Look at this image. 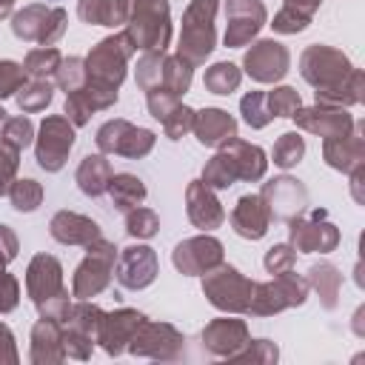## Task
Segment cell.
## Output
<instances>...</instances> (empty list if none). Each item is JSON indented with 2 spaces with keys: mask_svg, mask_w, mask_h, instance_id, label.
Wrapping results in <instances>:
<instances>
[{
  "mask_svg": "<svg viewBox=\"0 0 365 365\" xmlns=\"http://www.w3.org/2000/svg\"><path fill=\"white\" fill-rule=\"evenodd\" d=\"M268 171V157L259 145L245 143V140H231L228 145L217 148V154L205 163L202 168V182L214 191L231 188L237 180L242 182H257Z\"/></svg>",
  "mask_w": 365,
  "mask_h": 365,
  "instance_id": "1",
  "label": "cell"
},
{
  "mask_svg": "<svg viewBox=\"0 0 365 365\" xmlns=\"http://www.w3.org/2000/svg\"><path fill=\"white\" fill-rule=\"evenodd\" d=\"M26 294L31 297L34 308L40 317L63 322L71 302H68V288L63 282V265L51 254H34L29 268H26Z\"/></svg>",
  "mask_w": 365,
  "mask_h": 365,
  "instance_id": "2",
  "label": "cell"
},
{
  "mask_svg": "<svg viewBox=\"0 0 365 365\" xmlns=\"http://www.w3.org/2000/svg\"><path fill=\"white\" fill-rule=\"evenodd\" d=\"M125 37L134 51L160 54L171 43V9L168 0H128Z\"/></svg>",
  "mask_w": 365,
  "mask_h": 365,
  "instance_id": "3",
  "label": "cell"
},
{
  "mask_svg": "<svg viewBox=\"0 0 365 365\" xmlns=\"http://www.w3.org/2000/svg\"><path fill=\"white\" fill-rule=\"evenodd\" d=\"M217 9H220V0H191L182 11L177 57H182L191 68L202 66L217 46V26H214Z\"/></svg>",
  "mask_w": 365,
  "mask_h": 365,
  "instance_id": "4",
  "label": "cell"
},
{
  "mask_svg": "<svg viewBox=\"0 0 365 365\" xmlns=\"http://www.w3.org/2000/svg\"><path fill=\"white\" fill-rule=\"evenodd\" d=\"M134 77L143 91H168V94L182 97L191 88L194 68L182 57L160 51V54H143L137 60Z\"/></svg>",
  "mask_w": 365,
  "mask_h": 365,
  "instance_id": "5",
  "label": "cell"
},
{
  "mask_svg": "<svg viewBox=\"0 0 365 365\" xmlns=\"http://www.w3.org/2000/svg\"><path fill=\"white\" fill-rule=\"evenodd\" d=\"M117 245L108 242L106 237L94 240L91 245H86V257L80 259L74 279H71V297L77 299H91L97 294H103L114 277V262H117Z\"/></svg>",
  "mask_w": 365,
  "mask_h": 365,
  "instance_id": "6",
  "label": "cell"
},
{
  "mask_svg": "<svg viewBox=\"0 0 365 365\" xmlns=\"http://www.w3.org/2000/svg\"><path fill=\"white\" fill-rule=\"evenodd\" d=\"M254 279H248L245 274H240L234 265L220 262L217 268L202 274V294L208 297V302L220 311L228 314H245L254 297Z\"/></svg>",
  "mask_w": 365,
  "mask_h": 365,
  "instance_id": "7",
  "label": "cell"
},
{
  "mask_svg": "<svg viewBox=\"0 0 365 365\" xmlns=\"http://www.w3.org/2000/svg\"><path fill=\"white\" fill-rule=\"evenodd\" d=\"M68 26V14L60 6H43V3H29L20 11L11 14V31L23 43H37V46H54Z\"/></svg>",
  "mask_w": 365,
  "mask_h": 365,
  "instance_id": "8",
  "label": "cell"
},
{
  "mask_svg": "<svg viewBox=\"0 0 365 365\" xmlns=\"http://www.w3.org/2000/svg\"><path fill=\"white\" fill-rule=\"evenodd\" d=\"M308 279L294 274V271H285V274H277L274 279L268 282H257L254 285V297H251V305L245 314L251 317H271V314H279L285 308H297L308 299Z\"/></svg>",
  "mask_w": 365,
  "mask_h": 365,
  "instance_id": "9",
  "label": "cell"
},
{
  "mask_svg": "<svg viewBox=\"0 0 365 365\" xmlns=\"http://www.w3.org/2000/svg\"><path fill=\"white\" fill-rule=\"evenodd\" d=\"M131 54H134V46L125 37V31L103 37L86 57L88 80L108 86V88H120V83L125 80V68H128Z\"/></svg>",
  "mask_w": 365,
  "mask_h": 365,
  "instance_id": "10",
  "label": "cell"
},
{
  "mask_svg": "<svg viewBox=\"0 0 365 365\" xmlns=\"http://www.w3.org/2000/svg\"><path fill=\"white\" fill-rule=\"evenodd\" d=\"M97 148L100 154H114V157H125V160H140L145 154H151L157 134L151 128H140L128 120H108L97 128Z\"/></svg>",
  "mask_w": 365,
  "mask_h": 365,
  "instance_id": "11",
  "label": "cell"
},
{
  "mask_svg": "<svg viewBox=\"0 0 365 365\" xmlns=\"http://www.w3.org/2000/svg\"><path fill=\"white\" fill-rule=\"evenodd\" d=\"M77 134L66 114H51L40 123V131L34 134V160L43 171H60L68 160V151L74 148Z\"/></svg>",
  "mask_w": 365,
  "mask_h": 365,
  "instance_id": "12",
  "label": "cell"
},
{
  "mask_svg": "<svg viewBox=\"0 0 365 365\" xmlns=\"http://www.w3.org/2000/svg\"><path fill=\"white\" fill-rule=\"evenodd\" d=\"M339 228L328 220V211L314 208L288 220V242L299 254H328L339 245Z\"/></svg>",
  "mask_w": 365,
  "mask_h": 365,
  "instance_id": "13",
  "label": "cell"
},
{
  "mask_svg": "<svg viewBox=\"0 0 365 365\" xmlns=\"http://www.w3.org/2000/svg\"><path fill=\"white\" fill-rule=\"evenodd\" d=\"M351 60L334 48V46H322V43H314L302 51L299 57V74L305 83H311L314 88H331V86H339L348 74H351Z\"/></svg>",
  "mask_w": 365,
  "mask_h": 365,
  "instance_id": "14",
  "label": "cell"
},
{
  "mask_svg": "<svg viewBox=\"0 0 365 365\" xmlns=\"http://www.w3.org/2000/svg\"><path fill=\"white\" fill-rule=\"evenodd\" d=\"M182 348H185V336L174 325L151 322V319H145L128 342V354L145 356V359H163V362L177 359L182 354Z\"/></svg>",
  "mask_w": 365,
  "mask_h": 365,
  "instance_id": "15",
  "label": "cell"
},
{
  "mask_svg": "<svg viewBox=\"0 0 365 365\" xmlns=\"http://www.w3.org/2000/svg\"><path fill=\"white\" fill-rule=\"evenodd\" d=\"M222 257H225L222 242H220L217 237H211L208 231L177 242L174 251H171L174 268H177L180 274H185V277H202L205 271L217 268V265L222 262Z\"/></svg>",
  "mask_w": 365,
  "mask_h": 365,
  "instance_id": "16",
  "label": "cell"
},
{
  "mask_svg": "<svg viewBox=\"0 0 365 365\" xmlns=\"http://www.w3.org/2000/svg\"><path fill=\"white\" fill-rule=\"evenodd\" d=\"M259 197L268 208V217L277 222H288L308 208V188L297 177H288V174L262 182Z\"/></svg>",
  "mask_w": 365,
  "mask_h": 365,
  "instance_id": "17",
  "label": "cell"
},
{
  "mask_svg": "<svg viewBox=\"0 0 365 365\" xmlns=\"http://www.w3.org/2000/svg\"><path fill=\"white\" fill-rule=\"evenodd\" d=\"M160 262H157V251L145 242H134L117 251V262H114V277L123 288L128 291H143L157 279Z\"/></svg>",
  "mask_w": 365,
  "mask_h": 365,
  "instance_id": "18",
  "label": "cell"
},
{
  "mask_svg": "<svg viewBox=\"0 0 365 365\" xmlns=\"http://www.w3.org/2000/svg\"><path fill=\"white\" fill-rule=\"evenodd\" d=\"M268 11L262 0H225V46L240 48L248 46L259 29L265 26Z\"/></svg>",
  "mask_w": 365,
  "mask_h": 365,
  "instance_id": "19",
  "label": "cell"
},
{
  "mask_svg": "<svg viewBox=\"0 0 365 365\" xmlns=\"http://www.w3.org/2000/svg\"><path fill=\"white\" fill-rule=\"evenodd\" d=\"M242 68L251 80L257 83H277L288 74L291 68V51L279 43V40H257L245 57H242Z\"/></svg>",
  "mask_w": 365,
  "mask_h": 365,
  "instance_id": "20",
  "label": "cell"
},
{
  "mask_svg": "<svg viewBox=\"0 0 365 365\" xmlns=\"http://www.w3.org/2000/svg\"><path fill=\"white\" fill-rule=\"evenodd\" d=\"M148 317L145 314H140V311H134V308H117V311H103V317H100V325H97V339L94 342H100V348L108 354V356H120L125 348H128V342H131V336L137 334V328L145 322Z\"/></svg>",
  "mask_w": 365,
  "mask_h": 365,
  "instance_id": "21",
  "label": "cell"
},
{
  "mask_svg": "<svg viewBox=\"0 0 365 365\" xmlns=\"http://www.w3.org/2000/svg\"><path fill=\"white\" fill-rule=\"evenodd\" d=\"M114 103H117V88L100 86L94 80H86L77 91H68L66 94V117L71 120L74 128H80V125H86L91 120L94 111L111 108Z\"/></svg>",
  "mask_w": 365,
  "mask_h": 365,
  "instance_id": "22",
  "label": "cell"
},
{
  "mask_svg": "<svg viewBox=\"0 0 365 365\" xmlns=\"http://www.w3.org/2000/svg\"><path fill=\"white\" fill-rule=\"evenodd\" d=\"M297 123V128L308 131V134H317V137H339V134H348L354 128V117L348 114V108H334V106H311V108H297V114L291 117Z\"/></svg>",
  "mask_w": 365,
  "mask_h": 365,
  "instance_id": "23",
  "label": "cell"
},
{
  "mask_svg": "<svg viewBox=\"0 0 365 365\" xmlns=\"http://www.w3.org/2000/svg\"><path fill=\"white\" fill-rule=\"evenodd\" d=\"M322 160L342 171L351 174L354 168L365 165V134H362V123H354V128L348 134L339 137H325L322 140Z\"/></svg>",
  "mask_w": 365,
  "mask_h": 365,
  "instance_id": "24",
  "label": "cell"
},
{
  "mask_svg": "<svg viewBox=\"0 0 365 365\" xmlns=\"http://www.w3.org/2000/svg\"><path fill=\"white\" fill-rule=\"evenodd\" d=\"M185 211H188L191 225L200 228V231H214V228H220L225 222L222 202L217 200L214 188H208L202 180L188 182V188H185Z\"/></svg>",
  "mask_w": 365,
  "mask_h": 365,
  "instance_id": "25",
  "label": "cell"
},
{
  "mask_svg": "<svg viewBox=\"0 0 365 365\" xmlns=\"http://www.w3.org/2000/svg\"><path fill=\"white\" fill-rule=\"evenodd\" d=\"M248 342V325L237 317H217L202 328V348H208L214 356H231Z\"/></svg>",
  "mask_w": 365,
  "mask_h": 365,
  "instance_id": "26",
  "label": "cell"
},
{
  "mask_svg": "<svg viewBox=\"0 0 365 365\" xmlns=\"http://www.w3.org/2000/svg\"><path fill=\"white\" fill-rule=\"evenodd\" d=\"M194 137L205 148H222L231 140H237V120L222 108H202L194 111Z\"/></svg>",
  "mask_w": 365,
  "mask_h": 365,
  "instance_id": "27",
  "label": "cell"
},
{
  "mask_svg": "<svg viewBox=\"0 0 365 365\" xmlns=\"http://www.w3.org/2000/svg\"><path fill=\"white\" fill-rule=\"evenodd\" d=\"M228 220H231L234 234H240L242 240H262L268 234V225H271L268 208H265L259 194H242L237 200V205L231 208Z\"/></svg>",
  "mask_w": 365,
  "mask_h": 365,
  "instance_id": "28",
  "label": "cell"
},
{
  "mask_svg": "<svg viewBox=\"0 0 365 365\" xmlns=\"http://www.w3.org/2000/svg\"><path fill=\"white\" fill-rule=\"evenodd\" d=\"M66 359L63 351V325L57 319L40 317L31 328V345H29V362L31 365H57Z\"/></svg>",
  "mask_w": 365,
  "mask_h": 365,
  "instance_id": "29",
  "label": "cell"
},
{
  "mask_svg": "<svg viewBox=\"0 0 365 365\" xmlns=\"http://www.w3.org/2000/svg\"><path fill=\"white\" fill-rule=\"evenodd\" d=\"M48 234L63 242V245H91L94 240L103 237L100 225L91 220V217H83L77 211H57L48 222Z\"/></svg>",
  "mask_w": 365,
  "mask_h": 365,
  "instance_id": "30",
  "label": "cell"
},
{
  "mask_svg": "<svg viewBox=\"0 0 365 365\" xmlns=\"http://www.w3.org/2000/svg\"><path fill=\"white\" fill-rule=\"evenodd\" d=\"M111 177H114V168L106 160V154H86L80 160V165H77V174H74L77 188L86 197H103V194H108Z\"/></svg>",
  "mask_w": 365,
  "mask_h": 365,
  "instance_id": "31",
  "label": "cell"
},
{
  "mask_svg": "<svg viewBox=\"0 0 365 365\" xmlns=\"http://www.w3.org/2000/svg\"><path fill=\"white\" fill-rule=\"evenodd\" d=\"M365 100V74L359 68H351V74L331 88H317L314 103L317 106H334V108H351Z\"/></svg>",
  "mask_w": 365,
  "mask_h": 365,
  "instance_id": "32",
  "label": "cell"
},
{
  "mask_svg": "<svg viewBox=\"0 0 365 365\" xmlns=\"http://www.w3.org/2000/svg\"><path fill=\"white\" fill-rule=\"evenodd\" d=\"M77 17L88 26H108V29L125 26L128 0H80Z\"/></svg>",
  "mask_w": 365,
  "mask_h": 365,
  "instance_id": "33",
  "label": "cell"
},
{
  "mask_svg": "<svg viewBox=\"0 0 365 365\" xmlns=\"http://www.w3.org/2000/svg\"><path fill=\"white\" fill-rule=\"evenodd\" d=\"M308 288H314L319 294V302L325 311H334L339 305V294H342V274L336 265L331 262H317L308 268Z\"/></svg>",
  "mask_w": 365,
  "mask_h": 365,
  "instance_id": "34",
  "label": "cell"
},
{
  "mask_svg": "<svg viewBox=\"0 0 365 365\" xmlns=\"http://www.w3.org/2000/svg\"><path fill=\"white\" fill-rule=\"evenodd\" d=\"M108 194H111V202L117 211H131L134 205H143V200L148 197L143 180L137 174H128V171H120L111 177V185H108Z\"/></svg>",
  "mask_w": 365,
  "mask_h": 365,
  "instance_id": "35",
  "label": "cell"
},
{
  "mask_svg": "<svg viewBox=\"0 0 365 365\" xmlns=\"http://www.w3.org/2000/svg\"><path fill=\"white\" fill-rule=\"evenodd\" d=\"M14 97H17V106H20L23 114H34V111H43L46 106H51L54 86H51L48 77H31L20 86V91Z\"/></svg>",
  "mask_w": 365,
  "mask_h": 365,
  "instance_id": "36",
  "label": "cell"
},
{
  "mask_svg": "<svg viewBox=\"0 0 365 365\" xmlns=\"http://www.w3.org/2000/svg\"><path fill=\"white\" fill-rule=\"evenodd\" d=\"M240 83H242V71L234 63H228V60L208 66L205 68V77H202V86L211 94H231V91L240 88Z\"/></svg>",
  "mask_w": 365,
  "mask_h": 365,
  "instance_id": "37",
  "label": "cell"
},
{
  "mask_svg": "<svg viewBox=\"0 0 365 365\" xmlns=\"http://www.w3.org/2000/svg\"><path fill=\"white\" fill-rule=\"evenodd\" d=\"M271 157H274V165L282 168V171L299 165L302 157H305V137H302L299 131H285V134L274 143Z\"/></svg>",
  "mask_w": 365,
  "mask_h": 365,
  "instance_id": "38",
  "label": "cell"
},
{
  "mask_svg": "<svg viewBox=\"0 0 365 365\" xmlns=\"http://www.w3.org/2000/svg\"><path fill=\"white\" fill-rule=\"evenodd\" d=\"M9 200H11V208L20 211V214H31L40 208L43 202V185L31 177H17L9 188Z\"/></svg>",
  "mask_w": 365,
  "mask_h": 365,
  "instance_id": "39",
  "label": "cell"
},
{
  "mask_svg": "<svg viewBox=\"0 0 365 365\" xmlns=\"http://www.w3.org/2000/svg\"><path fill=\"white\" fill-rule=\"evenodd\" d=\"M160 231V217L157 211L145 208V205H134L131 211H125V234L134 240H151Z\"/></svg>",
  "mask_w": 365,
  "mask_h": 365,
  "instance_id": "40",
  "label": "cell"
},
{
  "mask_svg": "<svg viewBox=\"0 0 365 365\" xmlns=\"http://www.w3.org/2000/svg\"><path fill=\"white\" fill-rule=\"evenodd\" d=\"M34 134L37 131H34V123L29 117H6L3 125H0V143L11 145L17 151L29 148L34 143Z\"/></svg>",
  "mask_w": 365,
  "mask_h": 365,
  "instance_id": "41",
  "label": "cell"
},
{
  "mask_svg": "<svg viewBox=\"0 0 365 365\" xmlns=\"http://www.w3.org/2000/svg\"><path fill=\"white\" fill-rule=\"evenodd\" d=\"M60 60H63V54H60L57 46H40V48H31V51L26 54L23 68H26V74H31V77H48V74L57 71Z\"/></svg>",
  "mask_w": 365,
  "mask_h": 365,
  "instance_id": "42",
  "label": "cell"
},
{
  "mask_svg": "<svg viewBox=\"0 0 365 365\" xmlns=\"http://www.w3.org/2000/svg\"><path fill=\"white\" fill-rule=\"evenodd\" d=\"M88 80V71H86V60L83 57H63L57 71H54V83L68 94V91H77L83 83Z\"/></svg>",
  "mask_w": 365,
  "mask_h": 365,
  "instance_id": "43",
  "label": "cell"
},
{
  "mask_svg": "<svg viewBox=\"0 0 365 365\" xmlns=\"http://www.w3.org/2000/svg\"><path fill=\"white\" fill-rule=\"evenodd\" d=\"M240 114H242L245 125H251V128H265L274 120L268 111V103H265V91H248L240 100Z\"/></svg>",
  "mask_w": 365,
  "mask_h": 365,
  "instance_id": "44",
  "label": "cell"
},
{
  "mask_svg": "<svg viewBox=\"0 0 365 365\" xmlns=\"http://www.w3.org/2000/svg\"><path fill=\"white\" fill-rule=\"evenodd\" d=\"M265 103H268L271 117H294L297 108L302 106L299 91L291 88V86H277V88L265 91Z\"/></svg>",
  "mask_w": 365,
  "mask_h": 365,
  "instance_id": "45",
  "label": "cell"
},
{
  "mask_svg": "<svg viewBox=\"0 0 365 365\" xmlns=\"http://www.w3.org/2000/svg\"><path fill=\"white\" fill-rule=\"evenodd\" d=\"M279 359V348L271 339H248L237 354L228 356V362H277Z\"/></svg>",
  "mask_w": 365,
  "mask_h": 365,
  "instance_id": "46",
  "label": "cell"
},
{
  "mask_svg": "<svg viewBox=\"0 0 365 365\" xmlns=\"http://www.w3.org/2000/svg\"><path fill=\"white\" fill-rule=\"evenodd\" d=\"M160 123H163V131H165L168 140H180V137H185V134L191 131V125H194V108H188L185 103H177Z\"/></svg>",
  "mask_w": 365,
  "mask_h": 365,
  "instance_id": "47",
  "label": "cell"
},
{
  "mask_svg": "<svg viewBox=\"0 0 365 365\" xmlns=\"http://www.w3.org/2000/svg\"><path fill=\"white\" fill-rule=\"evenodd\" d=\"M294 262H297V251H294L291 242H277V245H271V248L265 251V257H262V265H265V271H268L271 277L285 274V271H294Z\"/></svg>",
  "mask_w": 365,
  "mask_h": 365,
  "instance_id": "48",
  "label": "cell"
},
{
  "mask_svg": "<svg viewBox=\"0 0 365 365\" xmlns=\"http://www.w3.org/2000/svg\"><path fill=\"white\" fill-rule=\"evenodd\" d=\"M29 80L26 68L14 60H0V100L14 97L20 91V86Z\"/></svg>",
  "mask_w": 365,
  "mask_h": 365,
  "instance_id": "49",
  "label": "cell"
},
{
  "mask_svg": "<svg viewBox=\"0 0 365 365\" xmlns=\"http://www.w3.org/2000/svg\"><path fill=\"white\" fill-rule=\"evenodd\" d=\"M308 23H311V17H308V14H302V11L291 9V6H282V9L274 14L271 29H274L277 34H297V31H305V29H308Z\"/></svg>",
  "mask_w": 365,
  "mask_h": 365,
  "instance_id": "50",
  "label": "cell"
},
{
  "mask_svg": "<svg viewBox=\"0 0 365 365\" xmlns=\"http://www.w3.org/2000/svg\"><path fill=\"white\" fill-rule=\"evenodd\" d=\"M17 168H20V151L0 143V197L9 194L11 182L17 180Z\"/></svg>",
  "mask_w": 365,
  "mask_h": 365,
  "instance_id": "51",
  "label": "cell"
},
{
  "mask_svg": "<svg viewBox=\"0 0 365 365\" xmlns=\"http://www.w3.org/2000/svg\"><path fill=\"white\" fill-rule=\"evenodd\" d=\"M20 302V282L14 274L9 271H0V314H9L14 311Z\"/></svg>",
  "mask_w": 365,
  "mask_h": 365,
  "instance_id": "52",
  "label": "cell"
},
{
  "mask_svg": "<svg viewBox=\"0 0 365 365\" xmlns=\"http://www.w3.org/2000/svg\"><path fill=\"white\" fill-rule=\"evenodd\" d=\"M145 103H148V114L154 120H163L180 103V97L177 94H168V91H145Z\"/></svg>",
  "mask_w": 365,
  "mask_h": 365,
  "instance_id": "53",
  "label": "cell"
},
{
  "mask_svg": "<svg viewBox=\"0 0 365 365\" xmlns=\"http://www.w3.org/2000/svg\"><path fill=\"white\" fill-rule=\"evenodd\" d=\"M17 251H20V242H17V234L0 222V271L9 268V262L17 259Z\"/></svg>",
  "mask_w": 365,
  "mask_h": 365,
  "instance_id": "54",
  "label": "cell"
},
{
  "mask_svg": "<svg viewBox=\"0 0 365 365\" xmlns=\"http://www.w3.org/2000/svg\"><path fill=\"white\" fill-rule=\"evenodd\" d=\"M17 362H20V354L14 345V334L9 331L6 322H0V365H17Z\"/></svg>",
  "mask_w": 365,
  "mask_h": 365,
  "instance_id": "55",
  "label": "cell"
},
{
  "mask_svg": "<svg viewBox=\"0 0 365 365\" xmlns=\"http://www.w3.org/2000/svg\"><path fill=\"white\" fill-rule=\"evenodd\" d=\"M319 3L322 0H285V6H291V9H297V11L308 14V17H314V11L319 9Z\"/></svg>",
  "mask_w": 365,
  "mask_h": 365,
  "instance_id": "56",
  "label": "cell"
},
{
  "mask_svg": "<svg viewBox=\"0 0 365 365\" xmlns=\"http://www.w3.org/2000/svg\"><path fill=\"white\" fill-rule=\"evenodd\" d=\"M11 6H14V0H0V20L11 17Z\"/></svg>",
  "mask_w": 365,
  "mask_h": 365,
  "instance_id": "57",
  "label": "cell"
},
{
  "mask_svg": "<svg viewBox=\"0 0 365 365\" xmlns=\"http://www.w3.org/2000/svg\"><path fill=\"white\" fill-rule=\"evenodd\" d=\"M3 120H6V111H3V106H0V125H3Z\"/></svg>",
  "mask_w": 365,
  "mask_h": 365,
  "instance_id": "58",
  "label": "cell"
}]
</instances>
